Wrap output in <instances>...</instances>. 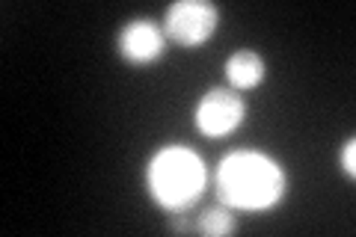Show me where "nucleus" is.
Instances as JSON below:
<instances>
[{"mask_svg":"<svg viewBox=\"0 0 356 237\" xmlns=\"http://www.w3.org/2000/svg\"><path fill=\"white\" fill-rule=\"evenodd\" d=\"M205 163L187 145H166L146 169L149 193L166 213H187L205 190Z\"/></svg>","mask_w":356,"mask_h":237,"instance_id":"f03ea898","label":"nucleus"},{"mask_svg":"<svg viewBox=\"0 0 356 237\" xmlns=\"http://www.w3.org/2000/svg\"><path fill=\"white\" fill-rule=\"evenodd\" d=\"M196 231L205 234V237H229V234H235L238 231L235 213H232V208H208L202 217H199Z\"/></svg>","mask_w":356,"mask_h":237,"instance_id":"0eeeda50","label":"nucleus"},{"mask_svg":"<svg viewBox=\"0 0 356 237\" xmlns=\"http://www.w3.org/2000/svg\"><path fill=\"white\" fill-rule=\"evenodd\" d=\"M243 116H247V101L232 86H211L193 110L199 133H205L211 140L235 133L243 125Z\"/></svg>","mask_w":356,"mask_h":237,"instance_id":"20e7f679","label":"nucleus"},{"mask_svg":"<svg viewBox=\"0 0 356 237\" xmlns=\"http://www.w3.org/2000/svg\"><path fill=\"white\" fill-rule=\"evenodd\" d=\"M222 72H226V81L232 89H238V92H250V89H259L267 77V65L261 60L259 51L252 48H238L235 54L226 60L222 65Z\"/></svg>","mask_w":356,"mask_h":237,"instance_id":"423d86ee","label":"nucleus"},{"mask_svg":"<svg viewBox=\"0 0 356 237\" xmlns=\"http://www.w3.org/2000/svg\"><path fill=\"white\" fill-rule=\"evenodd\" d=\"M116 51L128 65H149L166 51V33L152 18H131L116 33Z\"/></svg>","mask_w":356,"mask_h":237,"instance_id":"39448f33","label":"nucleus"},{"mask_svg":"<svg viewBox=\"0 0 356 237\" xmlns=\"http://www.w3.org/2000/svg\"><path fill=\"white\" fill-rule=\"evenodd\" d=\"M220 27V9L211 0H178L163 13V33L181 48H199Z\"/></svg>","mask_w":356,"mask_h":237,"instance_id":"7ed1b4c3","label":"nucleus"},{"mask_svg":"<svg viewBox=\"0 0 356 237\" xmlns=\"http://www.w3.org/2000/svg\"><path fill=\"white\" fill-rule=\"evenodd\" d=\"M282 166L261 152H232L217 166V196L232 211H267L285 196Z\"/></svg>","mask_w":356,"mask_h":237,"instance_id":"f257e3e1","label":"nucleus"},{"mask_svg":"<svg viewBox=\"0 0 356 237\" xmlns=\"http://www.w3.org/2000/svg\"><path fill=\"white\" fill-rule=\"evenodd\" d=\"M339 163H341V172L348 175V178L356 175V140H353V137L344 140L341 152H339Z\"/></svg>","mask_w":356,"mask_h":237,"instance_id":"6e6552de","label":"nucleus"}]
</instances>
